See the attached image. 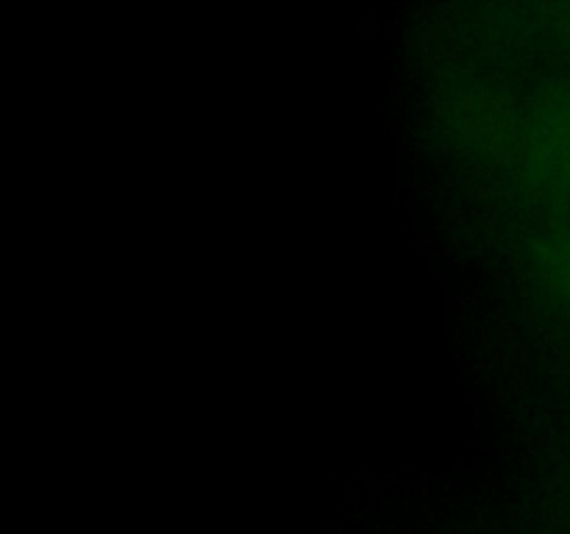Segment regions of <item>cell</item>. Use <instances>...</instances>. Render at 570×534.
I'll use <instances>...</instances> for the list:
<instances>
[{"instance_id":"obj_2","label":"cell","mask_w":570,"mask_h":534,"mask_svg":"<svg viewBox=\"0 0 570 534\" xmlns=\"http://www.w3.org/2000/svg\"><path fill=\"white\" fill-rule=\"evenodd\" d=\"M543 267L570 304V237H554L543 245Z\"/></svg>"},{"instance_id":"obj_1","label":"cell","mask_w":570,"mask_h":534,"mask_svg":"<svg viewBox=\"0 0 570 534\" xmlns=\"http://www.w3.org/2000/svg\"><path fill=\"white\" fill-rule=\"evenodd\" d=\"M532 176L551 189H570V87L540 100L527 134Z\"/></svg>"}]
</instances>
